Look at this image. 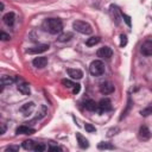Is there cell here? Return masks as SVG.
<instances>
[{"label":"cell","mask_w":152,"mask_h":152,"mask_svg":"<svg viewBox=\"0 0 152 152\" xmlns=\"http://www.w3.org/2000/svg\"><path fill=\"white\" fill-rule=\"evenodd\" d=\"M43 28L51 34H58L63 31V23L58 18H48L43 23Z\"/></svg>","instance_id":"6da1fadb"},{"label":"cell","mask_w":152,"mask_h":152,"mask_svg":"<svg viewBox=\"0 0 152 152\" xmlns=\"http://www.w3.org/2000/svg\"><path fill=\"white\" fill-rule=\"evenodd\" d=\"M72 27L75 31H77L78 33H82V34H90L93 32L91 26L83 20H75L72 23Z\"/></svg>","instance_id":"7a4b0ae2"},{"label":"cell","mask_w":152,"mask_h":152,"mask_svg":"<svg viewBox=\"0 0 152 152\" xmlns=\"http://www.w3.org/2000/svg\"><path fill=\"white\" fill-rule=\"evenodd\" d=\"M89 72L93 76H101L104 72V64L100 59H95L89 65Z\"/></svg>","instance_id":"3957f363"},{"label":"cell","mask_w":152,"mask_h":152,"mask_svg":"<svg viewBox=\"0 0 152 152\" xmlns=\"http://www.w3.org/2000/svg\"><path fill=\"white\" fill-rule=\"evenodd\" d=\"M112 109V101L109 99H101L97 103V112L99 113H104V112H109Z\"/></svg>","instance_id":"277c9868"},{"label":"cell","mask_w":152,"mask_h":152,"mask_svg":"<svg viewBox=\"0 0 152 152\" xmlns=\"http://www.w3.org/2000/svg\"><path fill=\"white\" fill-rule=\"evenodd\" d=\"M96 55H97V57H100V58L108 59V58L112 57V55H113V50H112L109 46H102V48H100V49L97 50Z\"/></svg>","instance_id":"5b68a950"},{"label":"cell","mask_w":152,"mask_h":152,"mask_svg":"<svg viewBox=\"0 0 152 152\" xmlns=\"http://www.w3.org/2000/svg\"><path fill=\"white\" fill-rule=\"evenodd\" d=\"M114 91V86L112 82H102L100 84V93L103 95H109Z\"/></svg>","instance_id":"8992f818"},{"label":"cell","mask_w":152,"mask_h":152,"mask_svg":"<svg viewBox=\"0 0 152 152\" xmlns=\"http://www.w3.org/2000/svg\"><path fill=\"white\" fill-rule=\"evenodd\" d=\"M138 138H139L140 140H142V141L148 140V139L151 138V132H150V129H148L146 126H141V127L139 128Z\"/></svg>","instance_id":"52a82bcc"},{"label":"cell","mask_w":152,"mask_h":152,"mask_svg":"<svg viewBox=\"0 0 152 152\" xmlns=\"http://www.w3.org/2000/svg\"><path fill=\"white\" fill-rule=\"evenodd\" d=\"M32 64H33L36 68L42 69V68L46 66V64H48V58L44 57V56H38V57H36V58L32 61Z\"/></svg>","instance_id":"ba28073f"},{"label":"cell","mask_w":152,"mask_h":152,"mask_svg":"<svg viewBox=\"0 0 152 152\" xmlns=\"http://www.w3.org/2000/svg\"><path fill=\"white\" fill-rule=\"evenodd\" d=\"M141 53L145 56H152V40H146L142 43L141 49H140Z\"/></svg>","instance_id":"9c48e42d"},{"label":"cell","mask_w":152,"mask_h":152,"mask_svg":"<svg viewBox=\"0 0 152 152\" xmlns=\"http://www.w3.org/2000/svg\"><path fill=\"white\" fill-rule=\"evenodd\" d=\"M34 107H36V104H34V102H26V103H24L21 107H20V112L24 114V115H28L30 113H32V110L34 109Z\"/></svg>","instance_id":"30bf717a"},{"label":"cell","mask_w":152,"mask_h":152,"mask_svg":"<svg viewBox=\"0 0 152 152\" xmlns=\"http://www.w3.org/2000/svg\"><path fill=\"white\" fill-rule=\"evenodd\" d=\"M66 72L70 76V78H72V80H81L83 77V72L80 69H71V68H69L66 70Z\"/></svg>","instance_id":"8fae6325"},{"label":"cell","mask_w":152,"mask_h":152,"mask_svg":"<svg viewBox=\"0 0 152 152\" xmlns=\"http://www.w3.org/2000/svg\"><path fill=\"white\" fill-rule=\"evenodd\" d=\"M49 49V45L48 44H40V45H37V46H33V48H31V49H28L27 50V52L28 53H42V52H44V51H46Z\"/></svg>","instance_id":"7c38bea8"},{"label":"cell","mask_w":152,"mask_h":152,"mask_svg":"<svg viewBox=\"0 0 152 152\" xmlns=\"http://www.w3.org/2000/svg\"><path fill=\"white\" fill-rule=\"evenodd\" d=\"M36 132L34 128H31L28 126H19L17 129H15V133L17 134H26V135H30V134H33Z\"/></svg>","instance_id":"4fadbf2b"},{"label":"cell","mask_w":152,"mask_h":152,"mask_svg":"<svg viewBox=\"0 0 152 152\" xmlns=\"http://www.w3.org/2000/svg\"><path fill=\"white\" fill-rule=\"evenodd\" d=\"M2 20L4 23L7 25V26H12L14 24V20H15V14L13 12H8L6 13L4 17H2Z\"/></svg>","instance_id":"5bb4252c"},{"label":"cell","mask_w":152,"mask_h":152,"mask_svg":"<svg viewBox=\"0 0 152 152\" xmlns=\"http://www.w3.org/2000/svg\"><path fill=\"white\" fill-rule=\"evenodd\" d=\"M76 139H77L78 146H80L81 148H88V147H89L88 139H86V137H83L81 133H76Z\"/></svg>","instance_id":"9a60e30c"},{"label":"cell","mask_w":152,"mask_h":152,"mask_svg":"<svg viewBox=\"0 0 152 152\" xmlns=\"http://www.w3.org/2000/svg\"><path fill=\"white\" fill-rule=\"evenodd\" d=\"M18 90L23 94V95H30L31 94V89H30V84L26 82H21L18 84Z\"/></svg>","instance_id":"2e32d148"},{"label":"cell","mask_w":152,"mask_h":152,"mask_svg":"<svg viewBox=\"0 0 152 152\" xmlns=\"http://www.w3.org/2000/svg\"><path fill=\"white\" fill-rule=\"evenodd\" d=\"M17 81V78L14 76H10V75H4L1 77V86H10L12 83H14Z\"/></svg>","instance_id":"e0dca14e"},{"label":"cell","mask_w":152,"mask_h":152,"mask_svg":"<svg viewBox=\"0 0 152 152\" xmlns=\"http://www.w3.org/2000/svg\"><path fill=\"white\" fill-rule=\"evenodd\" d=\"M84 107H86L87 110H90V112L96 110L97 112V103L94 100H87L86 103H84Z\"/></svg>","instance_id":"ac0fdd59"},{"label":"cell","mask_w":152,"mask_h":152,"mask_svg":"<svg viewBox=\"0 0 152 152\" xmlns=\"http://www.w3.org/2000/svg\"><path fill=\"white\" fill-rule=\"evenodd\" d=\"M72 38V33L71 32H65V33H62V34H59V37L57 38V40L58 42H68V40H70Z\"/></svg>","instance_id":"d6986e66"},{"label":"cell","mask_w":152,"mask_h":152,"mask_svg":"<svg viewBox=\"0 0 152 152\" xmlns=\"http://www.w3.org/2000/svg\"><path fill=\"white\" fill-rule=\"evenodd\" d=\"M97 43H100V37H90L86 40V45L87 46H94Z\"/></svg>","instance_id":"ffe728a7"},{"label":"cell","mask_w":152,"mask_h":152,"mask_svg":"<svg viewBox=\"0 0 152 152\" xmlns=\"http://www.w3.org/2000/svg\"><path fill=\"white\" fill-rule=\"evenodd\" d=\"M110 12H112V13H114V14H113V18L115 19V23H116V24H119L120 18H119V10H118V7H116V6H114V5H112V6H110Z\"/></svg>","instance_id":"44dd1931"},{"label":"cell","mask_w":152,"mask_h":152,"mask_svg":"<svg viewBox=\"0 0 152 152\" xmlns=\"http://www.w3.org/2000/svg\"><path fill=\"white\" fill-rule=\"evenodd\" d=\"M97 148H99V150H113V148H114V146H113L112 144H109V142L101 141V142H99Z\"/></svg>","instance_id":"7402d4cb"},{"label":"cell","mask_w":152,"mask_h":152,"mask_svg":"<svg viewBox=\"0 0 152 152\" xmlns=\"http://www.w3.org/2000/svg\"><path fill=\"white\" fill-rule=\"evenodd\" d=\"M34 145H36V142H34L33 140H25V141L23 142V147H24L25 150H32V151H33Z\"/></svg>","instance_id":"603a6c76"},{"label":"cell","mask_w":152,"mask_h":152,"mask_svg":"<svg viewBox=\"0 0 152 152\" xmlns=\"http://www.w3.org/2000/svg\"><path fill=\"white\" fill-rule=\"evenodd\" d=\"M140 114H141L142 116H148L150 114H152V103L147 104V106H146L144 109H141Z\"/></svg>","instance_id":"cb8c5ba5"},{"label":"cell","mask_w":152,"mask_h":152,"mask_svg":"<svg viewBox=\"0 0 152 152\" xmlns=\"http://www.w3.org/2000/svg\"><path fill=\"white\" fill-rule=\"evenodd\" d=\"M45 150H46V146L42 142H36V145L33 147V151H36V152H43Z\"/></svg>","instance_id":"d4e9b609"},{"label":"cell","mask_w":152,"mask_h":152,"mask_svg":"<svg viewBox=\"0 0 152 152\" xmlns=\"http://www.w3.org/2000/svg\"><path fill=\"white\" fill-rule=\"evenodd\" d=\"M62 84H63L65 88H74V86H75L76 83H74V82H72V81H70V80L64 78V80H62Z\"/></svg>","instance_id":"484cf974"},{"label":"cell","mask_w":152,"mask_h":152,"mask_svg":"<svg viewBox=\"0 0 152 152\" xmlns=\"http://www.w3.org/2000/svg\"><path fill=\"white\" fill-rule=\"evenodd\" d=\"M127 45V37L125 34H120V46L124 48Z\"/></svg>","instance_id":"4316f807"},{"label":"cell","mask_w":152,"mask_h":152,"mask_svg":"<svg viewBox=\"0 0 152 152\" xmlns=\"http://www.w3.org/2000/svg\"><path fill=\"white\" fill-rule=\"evenodd\" d=\"M84 128H86V131L89 132V133H93V132L96 131V128H95L91 124H86V125H84Z\"/></svg>","instance_id":"83f0119b"},{"label":"cell","mask_w":152,"mask_h":152,"mask_svg":"<svg viewBox=\"0 0 152 152\" xmlns=\"http://www.w3.org/2000/svg\"><path fill=\"white\" fill-rule=\"evenodd\" d=\"M18 150H19V146H17V145H11V146H8V147L5 148V152H8V151H18Z\"/></svg>","instance_id":"f1b7e54d"},{"label":"cell","mask_w":152,"mask_h":152,"mask_svg":"<svg viewBox=\"0 0 152 152\" xmlns=\"http://www.w3.org/2000/svg\"><path fill=\"white\" fill-rule=\"evenodd\" d=\"M122 18H124L125 23H126L128 26H131V17H128L127 14H122Z\"/></svg>","instance_id":"f546056e"},{"label":"cell","mask_w":152,"mask_h":152,"mask_svg":"<svg viewBox=\"0 0 152 152\" xmlns=\"http://www.w3.org/2000/svg\"><path fill=\"white\" fill-rule=\"evenodd\" d=\"M80 89H81V86H80L78 83H76V84L74 86V88H72V93H74V94H78V93H80Z\"/></svg>","instance_id":"4dcf8cb0"},{"label":"cell","mask_w":152,"mask_h":152,"mask_svg":"<svg viewBox=\"0 0 152 152\" xmlns=\"http://www.w3.org/2000/svg\"><path fill=\"white\" fill-rule=\"evenodd\" d=\"M115 132H119V128H118V127H115V128H112V129L108 132V134H107V135H108V137H113L114 134H116Z\"/></svg>","instance_id":"1f68e13d"},{"label":"cell","mask_w":152,"mask_h":152,"mask_svg":"<svg viewBox=\"0 0 152 152\" xmlns=\"http://www.w3.org/2000/svg\"><path fill=\"white\" fill-rule=\"evenodd\" d=\"M11 37H10V34H7V33H5V32H1V39L2 40H8Z\"/></svg>","instance_id":"d6a6232c"},{"label":"cell","mask_w":152,"mask_h":152,"mask_svg":"<svg viewBox=\"0 0 152 152\" xmlns=\"http://www.w3.org/2000/svg\"><path fill=\"white\" fill-rule=\"evenodd\" d=\"M49 151H62V148L59 146H50Z\"/></svg>","instance_id":"836d02e7"},{"label":"cell","mask_w":152,"mask_h":152,"mask_svg":"<svg viewBox=\"0 0 152 152\" xmlns=\"http://www.w3.org/2000/svg\"><path fill=\"white\" fill-rule=\"evenodd\" d=\"M5 131H6V126H5V124H1V134H4Z\"/></svg>","instance_id":"e575fe53"}]
</instances>
